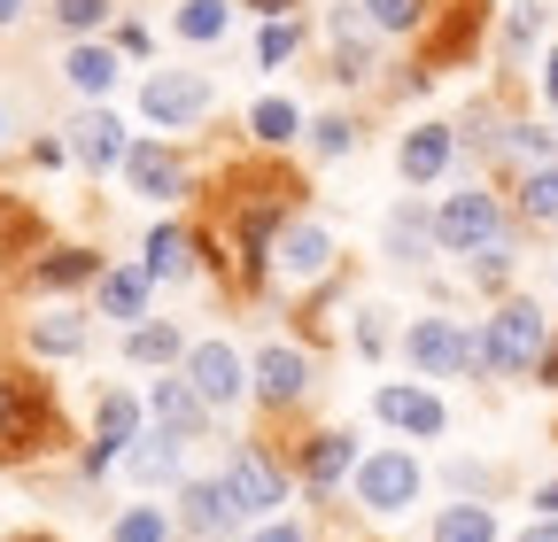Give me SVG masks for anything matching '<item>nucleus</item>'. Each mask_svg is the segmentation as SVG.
Masks as SVG:
<instances>
[{
  "label": "nucleus",
  "mask_w": 558,
  "mask_h": 542,
  "mask_svg": "<svg viewBox=\"0 0 558 542\" xmlns=\"http://www.w3.org/2000/svg\"><path fill=\"white\" fill-rule=\"evenodd\" d=\"M295 194H303L295 171H279V163H233L218 178V194H209V248H218V271L233 295H248L264 280V256L288 233Z\"/></svg>",
  "instance_id": "f257e3e1"
},
{
  "label": "nucleus",
  "mask_w": 558,
  "mask_h": 542,
  "mask_svg": "<svg viewBox=\"0 0 558 542\" xmlns=\"http://www.w3.org/2000/svg\"><path fill=\"white\" fill-rule=\"evenodd\" d=\"M70 442V419H62V403L47 380L32 372H0V472H16V465H39Z\"/></svg>",
  "instance_id": "f03ea898"
},
{
  "label": "nucleus",
  "mask_w": 558,
  "mask_h": 542,
  "mask_svg": "<svg viewBox=\"0 0 558 542\" xmlns=\"http://www.w3.org/2000/svg\"><path fill=\"white\" fill-rule=\"evenodd\" d=\"M473 365L481 372H527V365H543V310L535 303H505L497 318H488V333L473 342Z\"/></svg>",
  "instance_id": "7ed1b4c3"
},
{
  "label": "nucleus",
  "mask_w": 558,
  "mask_h": 542,
  "mask_svg": "<svg viewBox=\"0 0 558 542\" xmlns=\"http://www.w3.org/2000/svg\"><path fill=\"white\" fill-rule=\"evenodd\" d=\"M488 24V0H435L427 9V39H418V78L427 71H458V62L481 47Z\"/></svg>",
  "instance_id": "20e7f679"
},
{
  "label": "nucleus",
  "mask_w": 558,
  "mask_h": 542,
  "mask_svg": "<svg viewBox=\"0 0 558 542\" xmlns=\"http://www.w3.org/2000/svg\"><path fill=\"white\" fill-rule=\"evenodd\" d=\"M39 248H47V218L32 210L24 194L0 186V280H9V271H32Z\"/></svg>",
  "instance_id": "39448f33"
},
{
  "label": "nucleus",
  "mask_w": 558,
  "mask_h": 542,
  "mask_svg": "<svg viewBox=\"0 0 558 542\" xmlns=\"http://www.w3.org/2000/svg\"><path fill=\"white\" fill-rule=\"evenodd\" d=\"M357 496H365L373 512H403V504L418 496V457H403V449L365 457V465H357Z\"/></svg>",
  "instance_id": "423d86ee"
},
{
  "label": "nucleus",
  "mask_w": 558,
  "mask_h": 542,
  "mask_svg": "<svg viewBox=\"0 0 558 542\" xmlns=\"http://www.w3.org/2000/svg\"><path fill=\"white\" fill-rule=\"evenodd\" d=\"M435 241L442 248H488V241H497V201H488L481 186L473 194H450L442 218H435Z\"/></svg>",
  "instance_id": "0eeeda50"
},
{
  "label": "nucleus",
  "mask_w": 558,
  "mask_h": 542,
  "mask_svg": "<svg viewBox=\"0 0 558 542\" xmlns=\"http://www.w3.org/2000/svg\"><path fill=\"white\" fill-rule=\"evenodd\" d=\"M140 109H148L156 124H194V116L209 109V78H194V71H156L148 94H140Z\"/></svg>",
  "instance_id": "6e6552de"
},
{
  "label": "nucleus",
  "mask_w": 558,
  "mask_h": 542,
  "mask_svg": "<svg viewBox=\"0 0 558 542\" xmlns=\"http://www.w3.org/2000/svg\"><path fill=\"white\" fill-rule=\"evenodd\" d=\"M226 496H233V512H271L288 489H279V465L264 449H233L226 457Z\"/></svg>",
  "instance_id": "1a4fd4ad"
},
{
  "label": "nucleus",
  "mask_w": 558,
  "mask_h": 542,
  "mask_svg": "<svg viewBox=\"0 0 558 542\" xmlns=\"http://www.w3.org/2000/svg\"><path fill=\"white\" fill-rule=\"evenodd\" d=\"M186 387H194L202 403H233V395L248 387V365H241L226 342H202V349L186 357Z\"/></svg>",
  "instance_id": "9d476101"
},
{
  "label": "nucleus",
  "mask_w": 558,
  "mask_h": 542,
  "mask_svg": "<svg viewBox=\"0 0 558 542\" xmlns=\"http://www.w3.org/2000/svg\"><path fill=\"white\" fill-rule=\"evenodd\" d=\"M403 349H411V365H418V372H435V380H442V372H458V365H473V342H465L450 318H418Z\"/></svg>",
  "instance_id": "9b49d317"
},
{
  "label": "nucleus",
  "mask_w": 558,
  "mask_h": 542,
  "mask_svg": "<svg viewBox=\"0 0 558 542\" xmlns=\"http://www.w3.org/2000/svg\"><path fill=\"white\" fill-rule=\"evenodd\" d=\"M70 156H78V163H94V171L124 163V156H132V148H124V124H117L109 109H86L78 124H70Z\"/></svg>",
  "instance_id": "f8f14e48"
},
{
  "label": "nucleus",
  "mask_w": 558,
  "mask_h": 542,
  "mask_svg": "<svg viewBox=\"0 0 558 542\" xmlns=\"http://www.w3.org/2000/svg\"><path fill=\"white\" fill-rule=\"evenodd\" d=\"M303 387H311V365H303L288 342H271V349L256 357V395H264V403H295Z\"/></svg>",
  "instance_id": "ddd939ff"
},
{
  "label": "nucleus",
  "mask_w": 558,
  "mask_h": 542,
  "mask_svg": "<svg viewBox=\"0 0 558 542\" xmlns=\"http://www.w3.org/2000/svg\"><path fill=\"white\" fill-rule=\"evenodd\" d=\"M271 256H279V271H288V280H318L326 256H333V241H326L318 225H288V233L271 241Z\"/></svg>",
  "instance_id": "4468645a"
},
{
  "label": "nucleus",
  "mask_w": 558,
  "mask_h": 542,
  "mask_svg": "<svg viewBox=\"0 0 558 542\" xmlns=\"http://www.w3.org/2000/svg\"><path fill=\"white\" fill-rule=\"evenodd\" d=\"M380 419L403 434H442V403L427 387H380Z\"/></svg>",
  "instance_id": "2eb2a0df"
},
{
  "label": "nucleus",
  "mask_w": 558,
  "mask_h": 542,
  "mask_svg": "<svg viewBox=\"0 0 558 542\" xmlns=\"http://www.w3.org/2000/svg\"><path fill=\"white\" fill-rule=\"evenodd\" d=\"M179 519H186L194 534H226V527H233L226 481H186V489H179Z\"/></svg>",
  "instance_id": "dca6fc26"
},
{
  "label": "nucleus",
  "mask_w": 558,
  "mask_h": 542,
  "mask_svg": "<svg viewBox=\"0 0 558 542\" xmlns=\"http://www.w3.org/2000/svg\"><path fill=\"white\" fill-rule=\"evenodd\" d=\"M132 395H101V442L86 449V472H109V457H124V442H132Z\"/></svg>",
  "instance_id": "f3484780"
},
{
  "label": "nucleus",
  "mask_w": 558,
  "mask_h": 542,
  "mask_svg": "<svg viewBox=\"0 0 558 542\" xmlns=\"http://www.w3.org/2000/svg\"><path fill=\"white\" fill-rule=\"evenodd\" d=\"M396 163H403V178H411V186H427V178L450 163V132H442V124H418L411 140H403V156H396Z\"/></svg>",
  "instance_id": "a211bd4d"
},
{
  "label": "nucleus",
  "mask_w": 558,
  "mask_h": 542,
  "mask_svg": "<svg viewBox=\"0 0 558 542\" xmlns=\"http://www.w3.org/2000/svg\"><path fill=\"white\" fill-rule=\"evenodd\" d=\"M202 411H209V403H202L186 380H156V419H163V434H179V442H186V434L202 427Z\"/></svg>",
  "instance_id": "6ab92c4d"
},
{
  "label": "nucleus",
  "mask_w": 558,
  "mask_h": 542,
  "mask_svg": "<svg viewBox=\"0 0 558 542\" xmlns=\"http://www.w3.org/2000/svg\"><path fill=\"white\" fill-rule=\"evenodd\" d=\"M186 271H194V233L156 225L148 233V280H186Z\"/></svg>",
  "instance_id": "aec40b11"
},
{
  "label": "nucleus",
  "mask_w": 558,
  "mask_h": 542,
  "mask_svg": "<svg viewBox=\"0 0 558 542\" xmlns=\"http://www.w3.org/2000/svg\"><path fill=\"white\" fill-rule=\"evenodd\" d=\"M124 171H132V186L148 194V201H171V194H179V163H171L163 148H132Z\"/></svg>",
  "instance_id": "412c9836"
},
{
  "label": "nucleus",
  "mask_w": 558,
  "mask_h": 542,
  "mask_svg": "<svg viewBox=\"0 0 558 542\" xmlns=\"http://www.w3.org/2000/svg\"><path fill=\"white\" fill-rule=\"evenodd\" d=\"M32 349H39V357H78V349H86V318H70V310L39 318V325H32Z\"/></svg>",
  "instance_id": "4be33fe9"
},
{
  "label": "nucleus",
  "mask_w": 558,
  "mask_h": 542,
  "mask_svg": "<svg viewBox=\"0 0 558 542\" xmlns=\"http://www.w3.org/2000/svg\"><path fill=\"white\" fill-rule=\"evenodd\" d=\"M32 280H39V287H78V280H94V256H86V248H47V256L32 263Z\"/></svg>",
  "instance_id": "5701e85b"
},
{
  "label": "nucleus",
  "mask_w": 558,
  "mask_h": 542,
  "mask_svg": "<svg viewBox=\"0 0 558 542\" xmlns=\"http://www.w3.org/2000/svg\"><path fill=\"white\" fill-rule=\"evenodd\" d=\"M62 71H70V86H78V94H109V86H117V54H109V47H78Z\"/></svg>",
  "instance_id": "b1692460"
},
{
  "label": "nucleus",
  "mask_w": 558,
  "mask_h": 542,
  "mask_svg": "<svg viewBox=\"0 0 558 542\" xmlns=\"http://www.w3.org/2000/svg\"><path fill=\"white\" fill-rule=\"evenodd\" d=\"M101 310L109 318H140V310H148V271H109V280H101Z\"/></svg>",
  "instance_id": "393cba45"
},
{
  "label": "nucleus",
  "mask_w": 558,
  "mask_h": 542,
  "mask_svg": "<svg viewBox=\"0 0 558 542\" xmlns=\"http://www.w3.org/2000/svg\"><path fill=\"white\" fill-rule=\"evenodd\" d=\"M435 542H497V519H488L481 504H450L435 519Z\"/></svg>",
  "instance_id": "a878e982"
},
{
  "label": "nucleus",
  "mask_w": 558,
  "mask_h": 542,
  "mask_svg": "<svg viewBox=\"0 0 558 542\" xmlns=\"http://www.w3.org/2000/svg\"><path fill=\"white\" fill-rule=\"evenodd\" d=\"M124 465H132V481H163L179 465V434H148L140 449H124Z\"/></svg>",
  "instance_id": "bb28decb"
},
{
  "label": "nucleus",
  "mask_w": 558,
  "mask_h": 542,
  "mask_svg": "<svg viewBox=\"0 0 558 542\" xmlns=\"http://www.w3.org/2000/svg\"><path fill=\"white\" fill-rule=\"evenodd\" d=\"M248 124H256V140H264V148H288V140H295V101H279V94H271V101L248 109Z\"/></svg>",
  "instance_id": "cd10ccee"
},
{
  "label": "nucleus",
  "mask_w": 558,
  "mask_h": 542,
  "mask_svg": "<svg viewBox=\"0 0 558 542\" xmlns=\"http://www.w3.org/2000/svg\"><path fill=\"white\" fill-rule=\"evenodd\" d=\"M303 472H311L318 489H326V481H341V472H349V434H318V442L303 449Z\"/></svg>",
  "instance_id": "c85d7f7f"
},
{
  "label": "nucleus",
  "mask_w": 558,
  "mask_h": 542,
  "mask_svg": "<svg viewBox=\"0 0 558 542\" xmlns=\"http://www.w3.org/2000/svg\"><path fill=\"white\" fill-rule=\"evenodd\" d=\"M124 349H132V365H171V357H179V333H171V325H132Z\"/></svg>",
  "instance_id": "c756f323"
},
{
  "label": "nucleus",
  "mask_w": 558,
  "mask_h": 542,
  "mask_svg": "<svg viewBox=\"0 0 558 542\" xmlns=\"http://www.w3.org/2000/svg\"><path fill=\"white\" fill-rule=\"evenodd\" d=\"M226 32V0H186L179 9V39H218Z\"/></svg>",
  "instance_id": "7c9ffc66"
},
{
  "label": "nucleus",
  "mask_w": 558,
  "mask_h": 542,
  "mask_svg": "<svg viewBox=\"0 0 558 542\" xmlns=\"http://www.w3.org/2000/svg\"><path fill=\"white\" fill-rule=\"evenodd\" d=\"M365 16H373L380 32H411L418 16H427V0H365Z\"/></svg>",
  "instance_id": "2f4dec72"
},
{
  "label": "nucleus",
  "mask_w": 558,
  "mask_h": 542,
  "mask_svg": "<svg viewBox=\"0 0 558 542\" xmlns=\"http://www.w3.org/2000/svg\"><path fill=\"white\" fill-rule=\"evenodd\" d=\"M163 534H171V527H163V512H156V504H140V512H124V519H117V542H163Z\"/></svg>",
  "instance_id": "473e14b6"
},
{
  "label": "nucleus",
  "mask_w": 558,
  "mask_h": 542,
  "mask_svg": "<svg viewBox=\"0 0 558 542\" xmlns=\"http://www.w3.org/2000/svg\"><path fill=\"white\" fill-rule=\"evenodd\" d=\"M520 201H527V218H558V163H543V171L527 178Z\"/></svg>",
  "instance_id": "72a5a7b5"
},
{
  "label": "nucleus",
  "mask_w": 558,
  "mask_h": 542,
  "mask_svg": "<svg viewBox=\"0 0 558 542\" xmlns=\"http://www.w3.org/2000/svg\"><path fill=\"white\" fill-rule=\"evenodd\" d=\"M418 248H427V225H418L411 210H396V218H388V256H403V263H411Z\"/></svg>",
  "instance_id": "f704fd0d"
},
{
  "label": "nucleus",
  "mask_w": 558,
  "mask_h": 542,
  "mask_svg": "<svg viewBox=\"0 0 558 542\" xmlns=\"http://www.w3.org/2000/svg\"><path fill=\"white\" fill-rule=\"evenodd\" d=\"M303 47V32L295 24H264V39H256V62H288Z\"/></svg>",
  "instance_id": "c9c22d12"
},
{
  "label": "nucleus",
  "mask_w": 558,
  "mask_h": 542,
  "mask_svg": "<svg viewBox=\"0 0 558 542\" xmlns=\"http://www.w3.org/2000/svg\"><path fill=\"white\" fill-rule=\"evenodd\" d=\"M505 271H512V248H497V241L473 248V280H481V287H505Z\"/></svg>",
  "instance_id": "e433bc0d"
},
{
  "label": "nucleus",
  "mask_w": 558,
  "mask_h": 542,
  "mask_svg": "<svg viewBox=\"0 0 558 542\" xmlns=\"http://www.w3.org/2000/svg\"><path fill=\"white\" fill-rule=\"evenodd\" d=\"M70 32H94V24H109V0H62V9H54Z\"/></svg>",
  "instance_id": "4c0bfd02"
},
{
  "label": "nucleus",
  "mask_w": 558,
  "mask_h": 542,
  "mask_svg": "<svg viewBox=\"0 0 558 542\" xmlns=\"http://www.w3.org/2000/svg\"><path fill=\"white\" fill-rule=\"evenodd\" d=\"M311 140H318V156H349V140H357V132H349L341 116H326V124H311Z\"/></svg>",
  "instance_id": "58836bf2"
},
{
  "label": "nucleus",
  "mask_w": 558,
  "mask_h": 542,
  "mask_svg": "<svg viewBox=\"0 0 558 542\" xmlns=\"http://www.w3.org/2000/svg\"><path fill=\"white\" fill-rule=\"evenodd\" d=\"M241 9H256V16H271V24H279V16L295 9V0H241Z\"/></svg>",
  "instance_id": "ea45409f"
},
{
  "label": "nucleus",
  "mask_w": 558,
  "mask_h": 542,
  "mask_svg": "<svg viewBox=\"0 0 558 542\" xmlns=\"http://www.w3.org/2000/svg\"><path fill=\"white\" fill-rule=\"evenodd\" d=\"M543 101H558V47H550V62H543Z\"/></svg>",
  "instance_id": "a19ab883"
},
{
  "label": "nucleus",
  "mask_w": 558,
  "mask_h": 542,
  "mask_svg": "<svg viewBox=\"0 0 558 542\" xmlns=\"http://www.w3.org/2000/svg\"><path fill=\"white\" fill-rule=\"evenodd\" d=\"M248 542H303V527H264V534H248Z\"/></svg>",
  "instance_id": "79ce46f5"
},
{
  "label": "nucleus",
  "mask_w": 558,
  "mask_h": 542,
  "mask_svg": "<svg viewBox=\"0 0 558 542\" xmlns=\"http://www.w3.org/2000/svg\"><path fill=\"white\" fill-rule=\"evenodd\" d=\"M520 542H558V519H535V527H527Z\"/></svg>",
  "instance_id": "37998d69"
},
{
  "label": "nucleus",
  "mask_w": 558,
  "mask_h": 542,
  "mask_svg": "<svg viewBox=\"0 0 558 542\" xmlns=\"http://www.w3.org/2000/svg\"><path fill=\"white\" fill-rule=\"evenodd\" d=\"M16 9H24V0H0V24H9V16H16Z\"/></svg>",
  "instance_id": "c03bdc74"
},
{
  "label": "nucleus",
  "mask_w": 558,
  "mask_h": 542,
  "mask_svg": "<svg viewBox=\"0 0 558 542\" xmlns=\"http://www.w3.org/2000/svg\"><path fill=\"white\" fill-rule=\"evenodd\" d=\"M32 542H47V534H32Z\"/></svg>",
  "instance_id": "a18cd8bd"
}]
</instances>
